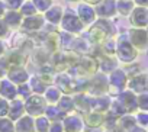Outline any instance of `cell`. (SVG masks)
<instances>
[{
  "instance_id": "cell-1",
  "label": "cell",
  "mask_w": 148,
  "mask_h": 132,
  "mask_svg": "<svg viewBox=\"0 0 148 132\" xmlns=\"http://www.w3.org/2000/svg\"><path fill=\"white\" fill-rule=\"evenodd\" d=\"M47 100L42 99L41 96H29L26 103H25V110L31 115V116H41L45 112V106Z\"/></svg>"
},
{
  "instance_id": "cell-2",
  "label": "cell",
  "mask_w": 148,
  "mask_h": 132,
  "mask_svg": "<svg viewBox=\"0 0 148 132\" xmlns=\"http://www.w3.org/2000/svg\"><path fill=\"white\" fill-rule=\"evenodd\" d=\"M118 55H119V58L122 60V61H125V62H131V61H134V58L136 57V51H135V48L132 47V44H129V42H126V41H122L119 45H118Z\"/></svg>"
},
{
  "instance_id": "cell-3",
  "label": "cell",
  "mask_w": 148,
  "mask_h": 132,
  "mask_svg": "<svg viewBox=\"0 0 148 132\" xmlns=\"http://www.w3.org/2000/svg\"><path fill=\"white\" fill-rule=\"evenodd\" d=\"M129 89L131 92L135 93H147L148 92V77L144 74H138L135 77H132V80L129 81Z\"/></svg>"
},
{
  "instance_id": "cell-4",
  "label": "cell",
  "mask_w": 148,
  "mask_h": 132,
  "mask_svg": "<svg viewBox=\"0 0 148 132\" xmlns=\"http://www.w3.org/2000/svg\"><path fill=\"white\" fill-rule=\"evenodd\" d=\"M131 22L132 25L138 26V28H144L148 25V9L147 8H136L134 9L132 15H131Z\"/></svg>"
},
{
  "instance_id": "cell-5",
  "label": "cell",
  "mask_w": 148,
  "mask_h": 132,
  "mask_svg": "<svg viewBox=\"0 0 148 132\" xmlns=\"http://www.w3.org/2000/svg\"><path fill=\"white\" fill-rule=\"evenodd\" d=\"M119 102L126 109V112H134L138 109V97L134 94V92H123L119 96Z\"/></svg>"
},
{
  "instance_id": "cell-6",
  "label": "cell",
  "mask_w": 148,
  "mask_h": 132,
  "mask_svg": "<svg viewBox=\"0 0 148 132\" xmlns=\"http://www.w3.org/2000/svg\"><path fill=\"white\" fill-rule=\"evenodd\" d=\"M64 131L65 132H82L83 129V120L80 116L73 115V116H67L64 119Z\"/></svg>"
},
{
  "instance_id": "cell-7",
  "label": "cell",
  "mask_w": 148,
  "mask_h": 132,
  "mask_svg": "<svg viewBox=\"0 0 148 132\" xmlns=\"http://www.w3.org/2000/svg\"><path fill=\"white\" fill-rule=\"evenodd\" d=\"M129 38H131L132 45L136 48H145L148 42V34L144 29H132L129 32Z\"/></svg>"
},
{
  "instance_id": "cell-8",
  "label": "cell",
  "mask_w": 148,
  "mask_h": 132,
  "mask_svg": "<svg viewBox=\"0 0 148 132\" xmlns=\"http://www.w3.org/2000/svg\"><path fill=\"white\" fill-rule=\"evenodd\" d=\"M16 132H35V120L34 118L29 116H22L19 118L16 126H15Z\"/></svg>"
},
{
  "instance_id": "cell-9",
  "label": "cell",
  "mask_w": 148,
  "mask_h": 132,
  "mask_svg": "<svg viewBox=\"0 0 148 132\" xmlns=\"http://www.w3.org/2000/svg\"><path fill=\"white\" fill-rule=\"evenodd\" d=\"M23 110H25V106H23V102L22 100H13L12 105L9 106V119L10 120H16L19 118L23 116Z\"/></svg>"
},
{
  "instance_id": "cell-10",
  "label": "cell",
  "mask_w": 148,
  "mask_h": 132,
  "mask_svg": "<svg viewBox=\"0 0 148 132\" xmlns=\"http://www.w3.org/2000/svg\"><path fill=\"white\" fill-rule=\"evenodd\" d=\"M110 84H112L113 87H116L118 92L122 90V89L125 87V84H126V74H125L122 70L113 71L112 76H110Z\"/></svg>"
},
{
  "instance_id": "cell-11",
  "label": "cell",
  "mask_w": 148,
  "mask_h": 132,
  "mask_svg": "<svg viewBox=\"0 0 148 132\" xmlns=\"http://www.w3.org/2000/svg\"><path fill=\"white\" fill-rule=\"evenodd\" d=\"M136 119L131 115H123L121 118H118V128L123 132H129L131 129H134L136 125Z\"/></svg>"
},
{
  "instance_id": "cell-12",
  "label": "cell",
  "mask_w": 148,
  "mask_h": 132,
  "mask_svg": "<svg viewBox=\"0 0 148 132\" xmlns=\"http://www.w3.org/2000/svg\"><path fill=\"white\" fill-rule=\"evenodd\" d=\"M110 107V102L108 97H99V99H92V112H99L103 113Z\"/></svg>"
},
{
  "instance_id": "cell-13",
  "label": "cell",
  "mask_w": 148,
  "mask_h": 132,
  "mask_svg": "<svg viewBox=\"0 0 148 132\" xmlns=\"http://www.w3.org/2000/svg\"><path fill=\"white\" fill-rule=\"evenodd\" d=\"M84 122L92 128H97L105 122V116L103 113H99V112H90L84 116Z\"/></svg>"
},
{
  "instance_id": "cell-14",
  "label": "cell",
  "mask_w": 148,
  "mask_h": 132,
  "mask_svg": "<svg viewBox=\"0 0 148 132\" xmlns=\"http://www.w3.org/2000/svg\"><path fill=\"white\" fill-rule=\"evenodd\" d=\"M0 94L6 99H15V96L18 94V90L15 89V86L10 81L5 80L0 83Z\"/></svg>"
},
{
  "instance_id": "cell-15",
  "label": "cell",
  "mask_w": 148,
  "mask_h": 132,
  "mask_svg": "<svg viewBox=\"0 0 148 132\" xmlns=\"http://www.w3.org/2000/svg\"><path fill=\"white\" fill-rule=\"evenodd\" d=\"M64 28L70 31H79L82 28V21H79L73 13H67L64 18Z\"/></svg>"
},
{
  "instance_id": "cell-16",
  "label": "cell",
  "mask_w": 148,
  "mask_h": 132,
  "mask_svg": "<svg viewBox=\"0 0 148 132\" xmlns=\"http://www.w3.org/2000/svg\"><path fill=\"white\" fill-rule=\"evenodd\" d=\"M96 68H97V62L93 58H83L80 61V67H79L80 73L83 71V73H89L90 74V73H95Z\"/></svg>"
},
{
  "instance_id": "cell-17",
  "label": "cell",
  "mask_w": 148,
  "mask_h": 132,
  "mask_svg": "<svg viewBox=\"0 0 148 132\" xmlns=\"http://www.w3.org/2000/svg\"><path fill=\"white\" fill-rule=\"evenodd\" d=\"M9 77H10L12 81H15V83H18V84H22V83L26 81L28 74H26V71L22 70V68H13V70L10 71Z\"/></svg>"
},
{
  "instance_id": "cell-18",
  "label": "cell",
  "mask_w": 148,
  "mask_h": 132,
  "mask_svg": "<svg viewBox=\"0 0 148 132\" xmlns=\"http://www.w3.org/2000/svg\"><path fill=\"white\" fill-rule=\"evenodd\" d=\"M115 9H116V3L113 0H105V3H102L99 8V13L102 16H110V15H113Z\"/></svg>"
},
{
  "instance_id": "cell-19",
  "label": "cell",
  "mask_w": 148,
  "mask_h": 132,
  "mask_svg": "<svg viewBox=\"0 0 148 132\" xmlns=\"http://www.w3.org/2000/svg\"><path fill=\"white\" fill-rule=\"evenodd\" d=\"M62 113H67V112H70V110H73L74 109V100L71 99V97H68V96H64V97H61L60 100H58V106H57Z\"/></svg>"
},
{
  "instance_id": "cell-20",
  "label": "cell",
  "mask_w": 148,
  "mask_h": 132,
  "mask_svg": "<svg viewBox=\"0 0 148 132\" xmlns=\"http://www.w3.org/2000/svg\"><path fill=\"white\" fill-rule=\"evenodd\" d=\"M80 21L82 22H84V23H89V22H92L93 21V18H95V12L89 8V6H86V5H83V6H80Z\"/></svg>"
},
{
  "instance_id": "cell-21",
  "label": "cell",
  "mask_w": 148,
  "mask_h": 132,
  "mask_svg": "<svg viewBox=\"0 0 148 132\" xmlns=\"http://www.w3.org/2000/svg\"><path fill=\"white\" fill-rule=\"evenodd\" d=\"M49 119L47 116H36L35 119V129L38 132H48L49 129Z\"/></svg>"
},
{
  "instance_id": "cell-22",
  "label": "cell",
  "mask_w": 148,
  "mask_h": 132,
  "mask_svg": "<svg viewBox=\"0 0 148 132\" xmlns=\"http://www.w3.org/2000/svg\"><path fill=\"white\" fill-rule=\"evenodd\" d=\"M41 25H42V19L39 18V16H32V18H28L25 22H23V28L25 29H28V31H34V29H38V28H41Z\"/></svg>"
},
{
  "instance_id": "cell-23",
  "label": "cell",
  "mask_w": 148,
  "mask_h": 132,
  "mask_svg": "<svg viewBox=\"0 0 148 132\" xmlns=\"http://www.w3.org/2000/svg\"><path fill=\"white\" fill-rule=\"evenodd\" d=\"M60 89H55V87H48L45 90V100L49 102V103H57L61 97H60Z\"/></svg>"
},
{
  "instance_id": "cell-24",
  "label": "cell",
  "mask_w": 148,
  "mask_h": 132,
  "mask_svg": "<svg viewBox=\"0 0 148 132\" xmlns=\"http://www.w3.org/2000/svg\"><path fill=\"white\" fill-rule=\"evenodd\" d=\"M44 113H45V116L48 119H52V120H58V119H61L64 116V113L57 106H48V107H45V112Z\"/></svg>"
},
{
  "instance_id": "cell-25",
  "label": "cell",
  "mask_w": 148,
  "mask_h": 132,
  "mask_svg": "<svg viewBox=\"0 0 148 132\" xmlns=\"http://www.w3.org/2000/svg\"><path fill=\"white\" fill-rule=\"evenodd\" d=\"M116 9L122 13V15H128L129 12H132L134 9V3L131 0H119L116 3Z\"/></svg>"
},
{
  "instance_id": "cell-26",
  "label": "cell",
  "mask_w": 148,
  "mask_h": 132,
  "mask_svg": "<svg viewBox=\"0 0 148 132\" xmlns=\"http://www.w3.org/2000/svg\"><path fill=\"white\" fill-rule=\"evenodd\" d=\"M92 90L95 93H97V94L103 93L106 90V80H105V77H96L95 81L92 83Z\"/></svg>"
},
{
  "instance_id": "cell-27",
  "label": "cell",
  "mask_w": 148,
  "mask_h": 132,
  "mask_svg": "<svg viewBox=\"0 0 148 132\" xmlns=\"http://www.w3.org/2000/svg\"><path fill=\"white\" fill-rule=\"evenodd\" d=\"M0 132H15L13 122L6 118H0Z\"/></svg>"
},
{
  "instance_id": "cell-28",
  "label": "cell",
  "mask_w": 148,
  "mask_h": 132,
  "mask_svg": "<svg viewBox=\"0 0 148 132\" xmlns=\"http://www.w3.org/2000/svg\"><path fill=\"white\" fill-rule=\"evenodd\" d=\"M58 35H55V34H51V35H48L47 38H45V45L49 48V49H57V47H58Z\"/></svg>"
},
{
  "instance_id": "cell-29",
  "label": "cell",
  "mask_w": 148,
  "mask_h": 132,
  "mask_svg": "<svg viewBox=\"0 0 148 132\" xmlns=\"http://www.w3.org/2000/svg\"><path fill=\"white\" fill-rule=\"evenodd\" d=\"M60 18H61V9L60 8H54V9H51L49 12H47V19L49 21V22H58L60 21Z\"/></svg>"
},
{
  "instance_id": "cell-30",
  "label": "cell",
  "mask_w": 148,
  "mask_h": 132,
  "mask_svg": "<svg viewBox=\"0 0 148 132\" xmlns=\"http://www.w3.org/2000/svg\"><path fill=\"white\" fill-rule=\"evenodd\" d=\"M6 23L16 26L18 23H21V15H18L16 12H10L9 15H6Z\"/></svg>"
},
{
  "instance_id": "cell-31",
  "label": "cell",
  "mask_w": 148,
  "mask_h": 132,
  "mask_svg": "<svg viewBox=\"0 0 148 132\" xmlns=\"http://www.w3.org/2000/svg\"><path fill=\"white\" fill-rule=\"evenodd\" d=\"M138 107L142 109V110H148V92L141 93L138 96Z\"/></svg>"
},
{
  "instance_id": "cell-32",
  "label": "cell",
  "mask_w": 148,
  "mask_h": 132,
  "mask_svg": "<svg viewBox=\"0 0 148 132\" xmlns=\"http://www.w3.org/2000/svg\"><path fill=\"white\" fill-rule=\"evenodd\" d=\"M32 90L35 93H42L45 90V83L42 80H39V79H34L32 80Z\"/></svg>"
},
{
  "instance_id": "cell-33",
  "label": "cell",
  "mask_w": 148,
  "mask_h": 132,
  "mask_svg": "<svg viewBox=\"0 0 148 132\" xmlns=\"http://www.w3.org/2000/svg\"><path fill=\"white\" fill-rule=\"evenodd\" d=\"M8 62H9L10 65H18V64L25 62V58H23V55H21V54H13V55L9 57Z\"/></svg>"
},
{
  "instance_id": "cell-34",
  "label": "cell",
  "mask_w": 148,
  "mask_h": 132,
  "mask_svg": "<svg viewBox=\"0 0 148 132\" xmlns=\"http://www.w3.org/2000/svg\"><path fill=\"white\" fill-rule=\"evenodd\" d=\"M9 103L5 99H0V118H5L9 113Z\"/></svg>"
},
{
  "instance_id": "cell-35",
  "label": "cell",
  "mask_w": 148,
  "mask_h": 132,
  "mask_svg": "<svg viewBox=\"0 0 148 132\" xmlns=\"http://www.w3.org/2000/svg\"><path fill=\"white\" fill-rule=\"evenodd\" d=\"M136 122L141 126H148V113H138L136 115Z\"/></svg>"
},
{
  "instance_id": "cell-36",
  "label": "cell",
  "mask_w": 148,
  "mask_h": 132,
  "mask_svg": "<svg viewBox=\"0 0 148 132\" xmlns=\"http://www.w3.org/2000/svg\"><path fill=\"white\" fill-rule=\"evenodd\" d=\"M49 0H34V5L39 9V10H45L48 6H49Z\"/></svg>"
},
{
  "instance_id": "cell-37",
  "label": "cell",
  "mask_w": 148,
  "mask_h": 132,
  "mask_svg": "<svg viewBox=\"0 0 148 132\" xmlns=\"http://www.w3.org/2000/svg\"><path fill=\"white\" fill-rule=\"evenodd\" d=\"M22 13H25V15H34L35 13V6L31 5V3H25L22 6Z\"/></svg>"
},
{
  "instance_id": "cell-38",
  "label": "cell",
  "mask_w": 148,
  "mask_h": 132,
  "mask_svg": "<svg viewBox=\"0 0 148 132\" xmlns=\"http://www.w3.org/2000/svg\"><path fill=\"white\" fill-rule=\"evenodd\" d=\"M64 131V126H62V123H60L58 120H55L51 126H49V129H48V132H62Z\"/></svg>"
},
{
  "instance_id": "cell-39",
  "label": "cell",
  "mask_w": 148,
  "mask_h": 132,
  "mask_svg": "<svg viewBox=\"0 0 148 132\" xmlns=\"http://www.w3.org/2000/svg\"><path fill=\"white\" fill-rule=\"evenodd\" d=\"M19 93H21L23 97H29V87H28V86H21V87H19Z\"/></svg>"
},
{
  "instance_id": "cell-40",
  "label": "cell",
  "mask_w": 148,
  "mask_h": 132,
  "mask_svg": "<svg viewBox=\"0 0 148 132\" xmlns=\"http://www.w3.org/2000/svg\"><path fill=\"white\" fill-rule=\"evenodd\" d=\"M5 70H8V61L0 60V74H3Z\"/></svg>"
},
{
  "instance_id": "cell-41",
  "label": "cell",
  "mask_w": 148,
  "mask_h": 132,
  "mask_svg": "<svg viewBox=\"0 0 148 132\" xmlns=\"http://www.w3.org/2000/svg\"><path fill=\"white\" fill-rule=\"evenodd\" d=\"M113 47H115V44H113L112 41H110V42H108V44H106V51H108V52H115V51H116V48H113Z\"/></svg>"
},
{
  "instance_id": "cell-42",
  "label": "cell",
  "mask_w": 148,
  "mask_h": 132,
  "mask_svg": "<svg viewBox=\"0 0 148 132\" xmlns=\"http://www.w3.org/2000/svg\"><path fill=\"white\" fill-rule=\"evenodd\" d=\"M9 3H10V6L15 9V8H18V6L22 5V0H9Z\"/></svg>"
},
{
  "instance_id": "cell-43",
  "label": "cell",
  "mask_w": 148,
  "mask_h": 132,
  "mask_svg": "<svg viewBox=\"0 0 148 132\" xmlns=\"http://www.w3.org/2000/svg\"><path fill=\"white\" fill-rule=\"evenodd\" d=\"M135 2H136L139 6H142V8H147V6H148V0H135Z\"/></svg>"
},
{
  "instance_id": "cell-44",
  "label": "cell",
  "mask_w": 148,
  "mask_h": 132,
  "mask_svg": "<svg viewBox=\"0 0 148 132\" xmlns=\"http://www.w3.org/2000/svg\"><path fill=\"white\" fill-rule=\"evenodd\" d=\"M5 34H6V26H5V23L0 22V36H3Z\"/></svg>"
},
{
  "instance_id": "cell-45",
  "label": "cell",
  "mask_w": 148,
  "mask_h": 132,
  "mask_svg": "<svg viewBox=\"0 0 148 132\" xmlns=\"http://www.w3.org/2000/svg\"><path fill=\"white\" fill-rule=\"evenodd\" d=\"M129 132H145V129H144V128H138V126H135V128L131 129Z\"/></svg>"
},
{
  "instance_id": "cell-46",
  "label": "cell",
  "mask_w": 148,
  "mask_h": 132,
  "mask_svg": "<svg viewBox=\"0 0 148 132\" xmlns=\"http://www.w3.org/2000/svg\"><path fill=\"white\" fill-rule=\"evenodd\" d=\"M3 12H5V9H3V6H2V5H0V16L3 15Z\"/></svg>"
},
{
  "instance_id": "cell-47",
  "label": "cell",
  "mask_w": 148,
  "mask_h": 132,
  "mask_svg": "<svg viewBox=\"0 0 148 132\" xmlns=\"http://www.w3.org/2000/svg\"><path fill=\"white\" fill-rule=\"evenodd\" d=\"M89 3H97V2H100V0H87Z\"/></svg>"
},
{
  "instance_id": "cell-48",
  "label": "cell",
  "mask_w": 148,
  "mask_h": 132,
  "mask_svg": "<svg viewBox=\"0 0 148 132\" xmlns=\"http://www.w3.org/2000/svg\"><path fill=\"white\" fill-rule=\"evenodd\" d=\"M2 51H3V47H2V44H0V54H2Z\"/></svg>"
},
{
  "instance_id": "cell-49",
  "label": "cell",
  "mask_w": 148,
  "mask_h": 132,
  "mask_svg": "<svg viewBox=\"0 0 148 132\" xmlns=\"http://www.w3.org/2000/svg\"><path fill=\"white\" fill-rule=\"evenodd\" d=\"M95 132H100V131H95Z\"/></svg>"
}]
</instances>
